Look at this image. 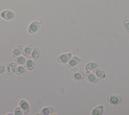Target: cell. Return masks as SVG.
<instances>
[{
    "label": "cell",
    "mask_w": 129,
    "mask_h": 115,
    "mask_svg": "<svg viewBox=\"0 0 129 115\" xmlns=\"http://www.w3.org/2000/svg\"><path fill=\"white\" fill-rule=\"evenodd\" d=\"M103 112V108L102 106H99L94 108L92 111L93 115H101Z\"/></svg>",
    "instance_id": "d6986e66"
},
{
    "label": "cell",
    "mask_w": 129,
    "mask_h": 115,
    "mask_svg": "<svg viewBox=\"0 0 129 115\" xmlns=\"http://www.w3.org/2000/svg\"><path fill=\"white\" fill-rule=\"evenodd\" d=\"M14 114L15 115H22L24 114L22 109L20 108V107H18L15 108L14 111Z\"/></svg>",
    "instance_id": "44dd1931"
},
{
    "label": "cell",
    "mask_w": 129,
    "mask_h": 115,
    "mask_svg": "<svg viewBox=\"0 0 129 115\" xmlns=\"http://www.w3.org/2000/svg\"><path fill=\"white\" fill-rule=\"evenodd\" d=\"M97 63L95 62H91L88 63L85 66L86 71H93L97 67Z\"/></svg>",
    "instance_id": "e0dca14e"
},
{
    "label": "cell",
    "mask_w": 129,
    "mask_h": 115,
    "mask_svg": "<svg viewBox=\"0 0 129 115\" xmlns=\"http://www.w3.org/2000/svg\"><path fill=\"white\" fill-rule=\"evenodd\" d=\"M75 72H74L72 74V78L77 81H80L84 79L85 74L83 71H75Z\"/></svg>",
    "instance_id": "5bb4252c"
},
{
    "label": "cell",
    "mask_w": 129,
    "mask_h": 115,
    "mask_svg": "<svg viewBox=\"0 0 129 115\" xmlns=\"http://www.w3.org/2000/svg\"><path fill=\"white\" fill-rule=\"evenodd\" d=\"M54 111L53 107L50 106H47L43 108L41 110V114L43 115H49L51 114Z\"/></svg>",
    "instance_id": "9a60e30c"
},
{
    "label": "cell",
    "mask_w": 129,
    "mask_h": 115,
    "mask_svg": "<svg viewBox=\"0 0 129 115\" xmlns=\"http://www.w3.org/2000/svg\"><path fill=\"white\" fill-rule=\"evenodd\" d=\"M86 78L87 80L90 83H96L98 80V79L92 71H86Z\"/></svg>",
    "instance_id": "9c48e42d"
},
{
    "label": "cell",
    "mask_w": 129,
    "mask_h": 115,
    "mask_svg": "<svg viewBox=\"0 0 129 115\" xmlns=\"http://www.w3.org/2000/svg\"><path fill=\"white\" fill-rule=\"evenodd\" d=\"M16 65H17L15 62H11L7 64L6 66V74L8 75H11L13 74L15 72Z\"/></svg>",
    "instance_id": "277c9868"
},
{
    "label": "cell",
    "mask_w": 129,
    "mask_h": 115,
    "mask_svg": "<svg viewBox=\"0 0 129 115\" xmlns=\"http://www.w3.org/2000/svg\"><path fill=\"white\" fill-rule=\"evenodd\" d=\"M41 24L39 22L34 21L31 22L28 27V31L31 33L33 34L37 32L40 29Z\"/></svg>",
    "instance_id": "6da1fadb"
},
{
    "label": "cell",
    "mask_w": 129,
    "mask_h": 115,
    "mask_svg": "<svg viewBox=\"0 0 129 115\" xmlns=\"http://www.w3.org/2000/svg\"><path fill=\"white\" fill-rule=\"evenodd\" d=\"M6 66L3 64L0 63V74H3L5 73Z\"/></svg>",
    "instance_id": "7402d4cb"
},
{
    "label": "cell",
    "mask_w": 129,
    "mask_h": 115,
    "mask_svg": "<svg viewBox=\"0 0 129 115\" xmlns=\"http://www.w3.org/2000/svg\"><path fill=\"white\" fill-rule=\"evenodd\" d=\"M72 57L71 54H63L59 55L57 58V61L61 64H66L67 63Z\"/></svg>",
    "instance_id": "3957f363"
},
{
    "label": "cell",
    "mask_w": 129,
    "mask_h": 115,
    "mask_svg": "<svg viewBox=\"0 0 129 115\" xmlns=\"http://www.w3.org/2000/svg\"><path fill=\"white\" fill-rule=\"evenodd\" d=\"M15 16V13L11 10H5L1 13V17L6 20H11L14 18Z\"/></svg>",
    "instance_id": "5b68a950"
},
{
    "label": "cell",
    "mask_w": 129,
    "mask_h": 115,
    "mask_svg": "<svg viewBox=\"0 0 129 115\" xmlns=\"http://www.w3.org/2000/svg\"><path fill=\"white\" fill-rule=\"evenodd\" d=\"M81 61V59L79 58L78 57L74 56L72 58V59L70 61L68 66L69 67L71 68L72 67L75 66Z\"/></svg>",
    "instance_id": "2e32d148"
},
{
    "label": "cell",
    "mask_w": 129,
    "mask_h": 115,
    "mask_svg": "<svg viewBox=\"0 0 129 115\" xmlns=\"http://www.w3.org/2000/svg\"><path fill=\"white\" fill-rule=\"evenodd\" d=\"M14 60L16 65H24L26 62L27 59L23 55H20L14 58Z\"/></svg>",
    "instance_id": "4fadbf2b"
},
{
    "label": "cell",
    "mask_w": 129,
    "mask_h": 115,
    "mask_svg": "<svg viewBox=\"0 0 129 115\" xmlns=\"http://www.w3.org/2000/svg\"><path fill=\"white\" fill-rule=\"evenodd\" d=\"M93 72L98 79H102L105 77V73L104 71L100 68H96Z\"/></svg>",
    "instance_id": "ac0fdd59"
},
{
    "label": "cell",
    "mask_w": 129,
    "mask_h": 115,
    "mask_svg": "<svg viewBox=\"0 0 129 115\" xmlns=\"http://www.w3.org/2000/svg\"><path fill=\"white\" fill-rule=\"evenodd\" d=\"M23 46L21 45H18L13 48L12 50V56L13 58L18 57L21 55L22 53Z\"/></svg>",
    "instance_id": "8992f818"
},
{
    "label": "cell",
    "mask_w": 129,
    "mask_h": 115,
    "mask_svg": "<svg viewBox=\"0 0 129 115\" xmlns=\"http://www.w3.org/2000/svg\"><path fill=\"white\" fill-rule=\"evenodd\" d=\"M26 71V67L24 65H17L15 73L17 75H21L24 74Z\"/></svg>",
    "instance_id": "30bf717a"
},
{
    "label": "cell",
    "mask_w": 129,
    "mask_h": 115,
    "mask_svg": "<svg viewBox=\"0 0 129 115\" xmlns=\"http://www.w3.org/2000/svg\"><path fill=\"white\" fill-rule=\"evenodd\" d=\"M122 27L125 31L129 32V19H125L123 20L122 22Z\"/></svg>",
    "instance_id": "ffe728a7"
},
{
    "label": "cell",
    "mask_w": 129,
    "mask_h": 115,
    "mask_svg": "<svg viewBox=\"0 0 129 115\" xmlns=\"http://www.w3.org/2000/svg\"><path fill=\"white\" fill-rule=\"evenodd\" d=\"M33 46L31 45H28L23 47L22 55L26 58H29L31 54Z\"/></svg>",
    "instance_id": "ba28073f"
},
{
    "label": "cell",
    "mask_w": 129,
    "mask_h": 115,
    "mask_svg": "<svg viewBox=\"0 0 129 115\" xmlns=\"http://www.w3.org/2000/svg\"><path fill=\"white\" fill-rule=\"evenodd\" d=\"M27 58L28 59H27L26 62L25 63V66L26 67V69H28V70H32L34 69L35 67V61L33 59H31L30 57Z\"/></svg>",
    "instance_id": "7c38bea8"
},
{
    "label": "cell",
    "mask_w": 129,
    "mask_h": 115,
    "mask_svg": "<svg viewBox=\"0 0 129 115\" xmlns=\"http://www.w3.org/2000/svg\"><path fill=\"white\" fill-rule=\"evenodd\" d=\"M107 101L109 103L112 105H116L121 102V99L120 97L117 94H111L107 97Z\"/></svg>",
    "instance_id": "7a4b0ae2"
},
{
    "label": "cell",
    "mask_w": 129,
    "mask_h": 115,
    "mask_svg": "<svg viewBox=\"0 0 129 115\" xmlns=\"http://www.w3.org/2000/svg\"><path fill=\"white\" fill-rule=\"evenodd\" d=\"M19 107L22 109L23 114H27L30 110V106L29 103L25 100H22L19 102Z\"/></svg>",
    "instance_id": "52a82bcc"
},
{
    "label": "cell",
    "mask_w": 129,
    "mask_h": 115,
    "mask_svg": "<svg viewBox=\"0 0 129 115\" xmlns=\"http://www.w3.org/2000/svg\"><path fill=\"white\" fill-rule=\"evenodd\" d=\"M40 53V50L38 48V47H37L36 46H34L33 48L32 51L31 55L29 57L32 59H33L34 60H36L39 57Z\"/></svg>",
    "instance_id": "8fae6325"
}]
</instances>
